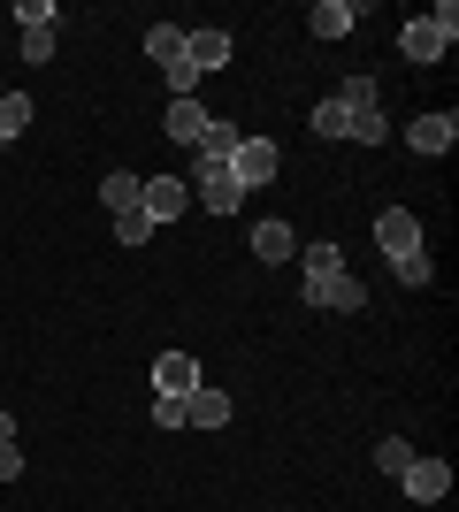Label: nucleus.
Returning <instances> with one entry per match:
<instances>
[{
	"label": "nucleus",
	"instance_id": "f257e3e1",
	"mask_svg": "<svg viewBox=\"0 0 459 512\" xmlns=\"http://www.w3.org/2000/svg\"><path fill=\"white\" fill-rule=\"evenodd\" d=\"M299 268H306V276H299L306 283V306H329V314H360V306H368V283L345 268V253H337L329 237H322V245H306Z\"/></svg>",
	"mask_w": 459,
	"mask_h": 512
},
{
	"label": "nucleus",
	"instance_id": "f03ea898",
	"mask_svg": "<svg viewBox=\"0 0 459 512\" xmlns=\"http://www.w3.org/2000/svg\"><path fill=\"white\" fill-rule=\"evenodd\" d=\"M452 39H459V8L444 0L437 16H414L406 31H398V54H406V62H444V46H452Z\"/></svg>",
	"mask_w": 459,
	"mask_h": 512
},
{
	"label": "nucleus",
	"instance_id": "7ed1b4c3",
	"mask_svg": "<svg viewBox=\"0 0 459 512\" xmlns=\"http://www.w3.org/2000/svg\"><path fill=\"white\" fill-rule=\"evenodd\" d=\"M276 169H284V153L268 146V138H238V153H230V176H238V192L253 199L261 184H276Z\"/></svg>",
	"mask_w": 459,
	"mask_h": 512
},
{
	"label": "nucleus",
	"instance_id": "20e7f679",
	"mask_svg": "<svg viewBox=\"0 0 459 512\" xmlns=\"http://www.w3.org/2000/svg\"><path fill=\"white\" fill-rule=\"evenodd\" d=\"M138 214H146L153 230L176 222V214H192V184H184V176H146V184H138Z\"/></svg>",
	"mask_w": 459,
	"mask_h": 512
},
{
	"label": "nucleus",
	"instance_id": "39448f33",
	"mask_svg": "<svg viewBox=\"0 0 459 512\" xmlns=\"http://www.w3.org/2000/svg\"><path fill=\"white\" fill-rule=\"evenodd\" d=\"M375 245L391 253V268H398V260H414V253H421V222H414V207H383V214H375Z\"/></svg>",
	"mask_w": 459,
	"mask_h": 512
},
{
	"label": "nucleus",
	"instance_id": "423d86ee",
	"mask_svg": "<svg viewBox=\"0 0 459 512\" xmlns=\"http://www.w3.org/2000/svg\"><path fill=\"white\" fill-rule=\"evenodd\" d=\"M398 482H406L414 505H444V497H452V459H421V451H414V467L398 474Z\"/></svg>",
	"mask_w": 459,
	"mask_h": 512
},
{
	"label": "nucleus",
	"instance_id": "0eeeda50",
	"mask_svg": "<svg viewBox=\"0 0 459 512\" xmlns=\"http://www.w3.org/2000/svg\"><path fill=\"white\" fill-rule=\"evenodd\" d=\"M192 199H199L207 214H238V207H245L238 176H230V169H207V161H199V184H192Z\"/></svg>",
	"mask_w": 459,
	"mask_h": 512
},
{
	"label": "nucleus",
	"instance_id": "6e6552de",
	"mask_svg": "<svg viewBox=\"0 0 459 512\" xmlns=\"http://www.w3.org/2000/svg\"><path fill=\"white\" fill-rule=\"evenodd\" d=\"M406 146L414 153H452L459 146V115L452 107H444V115H414V123H406Z\"/></svg>",
	"mask_w": 459,
	"mask_h": 512
},
{
	"label": "nucleus",
	"instance_id": "1a4fd4ad",
	"mask_svg": "<svg viewBox=\"0 0 459 512\" xmlns=\"http://www.w3.org/2000/svg\"><path fill=\"white\" fill-rule=\"evenodd\" d=\"M184 54H192V69L207 77V69L230 62V31H222V23H199V31H184Z\"/></svg>",
	"mask_w": 459,
	"mask_h": 512
},
{
	"label": "nucleus",
	"instance_id": "9d476101",
	"mask_svg": "<svg viewBox=\"0 0 459 512\" xmlns=\"http://www.w3.org/2000/svg\"><path fill=\"white\" fill-rule=\"evenodd\" d=\"M153 390L192 398V390H199V360H192V352H161V360H153Z\"/></svg>",
	"mask_w": 459,
	"mask_h": 512
},
{
	"label": "nucleus",
	"instance_id": "9b49d317",
	"mask_svg": "<svg viewBox=\"0 0 459 512\" xmlns=\"http://www.w3.org/2000/svg\"><path fill=\"white\" fill-rule=\"evenodd\" d=\"M238 138H245V130L238 123H222V115H207V130H199V161H207V169H230V153H238Z\"/></svg>",
	"mask_w": 459,
	"mask_h": 512
},
{
	"label": "nucleus",
	"instance_id": "f8f14e48",
	"mask_svg": "<svg viewBox=\"0 0 459 512\" xmlns=\"http://www.w3.org/2000/svg\"><path fill=\"white\" fill-rule=\"evenodd\" d=\"M161 130H169L176 146H199V130H207V107H199V100H169V115H161Z\"/></svg>",
	"mask_w": 459,
	"mask_h": 512
},
{
	"label": "nucleus",
	"instance_id": "ddd939ff",
	"mask_svg": "<svg viewBox=\"0 0 459 512\" xmlns=\"http://www.w3.org/2000/svg\"><path fill=\"white\" fill-rule=\"evenodd\" d=\"M184 413H192V428H222V421H230V390H207V383H199L192 398H184Z\"/></svg>",
	"mask_w": 459,
	"mask_h": 512
},
{
	"label": "nucleus",
	"instance_id": "4468645a",
	"mask_svg": "<svg viewBox=\"0 0 459 512\" xmlns=\"http://www.w3.org/2000/svg\"><path fill=\"white\" fill-rule=\"evenodd\" d=\"M352 23H360V8H352V0H314V39H345Z\"/></svg>",
	"mask_w": 459,
	"mask_h": 512
},
{
	"label": "nucleus",
	"instance_id": "2eb2a0df",
	"mask_svg": "<svg viewBox=\"0 0 459 512\" xmlns=\"http://www.w3.org/2000/svg\"><path fill=\"white\" fill-rule=\"evenodd\" d=\"M306 123H314V138H352V107H337V92H322Z\"/></svg>",
	"mask_w": 459,
	"mask_h": 512
},
{
	"label": "nucleus",
	"instance_id": "dca6fc26",
	"mask_svg": "<svg viewBox=\"0 0 459 512\" xmlns=\"http://www.w3.org/2000/svg\"><path fill=\"white\" fill-rule=\"evenodd\" d=\"M299 253V237L284 230V222H261V230H253V260H291Z\"/></svg>",
	"mask_w": 459,
	"mask_h": 512
},
{
	"label": "nucleus",
	"instance_id": "f3484780",
	"mask_svg": "<svg viewBox=\"0 0 459 512\" xmlns=\"http://www.w3.org/2000/svg\"><path fill=\"white\" fill-rule=\"evenodd\" d=\"M337 107H352V115H375V107H383V85H375V77H345V85H337Z\"/></svg>",
	"mask_w": 459,
	"mask_h": 512
},
{
	"label": "nucleus",
	"instance_id": "a211bd4d",
	"mask_svg": "<svg viewBox=\"0 0 459 512\" xmlns=\"http://www.w3.org/2000/svg\"><path fill=\"white\" fill-rule=\"evenodd\" d=\"M100 199H108L115 214H131L138 207V176L131 169H108V176H100Z\"/></svg>",
	"mask_w": 459,
	"mask_h": 512
},
{
	"label": "nucleus",
	"instance_id": "6ab92c4d",
	"mask_svg": "<svg viewBox=\"0 0 459 512\" xmlns=\"http://www.w3.org/2000/svg\"><path fill=\"white\" fill-rule=\"evenodd\" d=\"M146 54H153V69H169L176 54H184V31H176V23H153V31H146Z\"/></svg>",
	"mask_w": 459,
	"mask_h": 512
},
{
	"label": "nucleus",
	"instance_id": "aec40b11",
	"mask_svg": "<svg viewBox=\"0 0 459 512\" xmlns=\"http://www.w3.org/2000/svg\"><path fill=\"white\" fill-rule=\"evenodd\" d=\"M375 467H383V474L398 482V474L414 467V444H406V436H383V444H375Z\"/></svg>",
	"mask_w": 459,
	"mask_h": 512
},
{
	"label": "nucleus",
	"instance_id": "412c9836",
	"mask_svg": "<svg viewBox=\"0 0 459 512\" xmlns=\"http://www.w3.org/2000/svg\"><path fill=\"white\" fill-rule=\"evenodd\" d=\"M23 130H31V100H23V92H8V100H0V138L16 146Z\"/></svg>",
	"mask_w": 459,
	"mask_h": 512
},
{
	"label": "nucleus",
	"instance_id": "4be33fe9",
	"mask_svg": "<svg viewBox=\"0 0 459 512\" xmlns=\"http://www.w3.org/2000/svg\"><path fill=\"white\" fill-rule=\"evenodd\" d=\"M153 428H192V413H184V398H169V390H161V398H153Z\"/></svg>",
	"mask_w": 459,
	"mask_h": 512
},
{
	"label": "nucleus",
	"instance_id": "5701e85b",
	"mask_svg": "<svg viewBox=\"0 0 459 512\" xmlns=\"http://www.w3.org/2000/svg\"><path fill=\"white\" fill-rule=\"evenodd\" d=\"M115 237H123V245H131V253H138V245H146V237H153V222H146V214H115Z\"/></svg>",
	"mask_w": 459,
	"mask_h": 512
},
{
	"label": "nucleus",
	"instance_id": "b1692460",
	"mask_svg": "<svg viewBox=\"0 0 459 512\" xmlns=\"http://www.w3.org/2000/svg\"><path fill=\"white\" fill-rule=\"evenodd\" d=\"M16 23H23V31H54V0H23Z\"/></svg>",
	"mask_w": 459,
	"mask_h": 512
},
{
	"label": "nucleus",
	"instance_id": "393cba45",
	"mask_svg": "<svg viewBox=\"0 0 459 512\" xmlns=\"http://www.w3.org/2000/svg\"><path fill=\"white\" fill-rule=\"evenodd\" d=\"M352 146H383V107H375V115H352Z\"/></svg>",
	"mask_w": 459,
	"mask_h": 512
},
{
	"label": "nucleus",
	"instance_id": "a878e982",
	"mask_svg": "<svg viewBox=\"0 0 459 512\" xmlns=\"http://www.w3.org/2000/svg\"><path fill=\"white\" fill-rule=\"evenodd\" d=\"M23 62H54V31H23Z\"/></svg>",
	"mask_w": 459,
	"mask_h": 512
},
{
	"label": "nucleus",
	"instance_id": "bb28decb",
	"mask_svg": "<svg viewBox=\"0 0 459 512\" xmlns=\"http://www.w3.org/2000/svg\"><path fill=\"white\" fill-rule=\"evenodd\" d=\"M437 268H429V253H414V260H398V283H429Z\"/></svg>",
	"mask_w": 459,
	"mask_h": 512
},
{
	"label": "nucleus",
	"instance_id": "cd10ccee",
	"mask_svg": "<svg viewBox=\"0 0 459 512\" xmlns=\"http://www.w3.org/2000/svg\"><path fill=\"white\" fill-rule=\"evenodd\" d=\"M16 474H23V451H16V444H0V482H16Z\"/></svg>",
	"mask_w": 459,
	"mask_h": 512
},
{
	"label": "nucleus",
	"instance_id": "c85d7f7f",
	"mask_svg": "<svg viewBox=\"0 0 459 512\" xmlns=\"http://www.w3.org/2000/svg\"><path fill=\"white\" fill-rule=\"evenodd\" d=\"M0 444H16V413H0Z\"/></svg>",
	"mask_w": 459,
	"mask_h": 512
},
{
	"label": "nucleus",
	"instance_id": "c756f323",
	"mask_svg": "<svg viewBox=\"0 0 459 512\" xmlns=\"http://www.w3.org/2000/svg\"><path fill=\"white\" fill-rule=\"evenodd\" d=\"M0 46H8V31H0Z\"/></svg>",
	"mask_w": 459,
	"mask_h": 512
},
{
	"label": "nucleus",
	"instance_id": "7c9ffc66",
	"mask_svg": "<svg viewBox=\"0 0 459 512\" xmlns=\"http://www.w3.org/2000/svg\"><path fill=\"white\" fill-rule=\"evenodd\" d=\"M0 146H8V138H0Z\"/></svg>",
	"mask_w": 459,
	"mask_h": 512
}]
</instances>
